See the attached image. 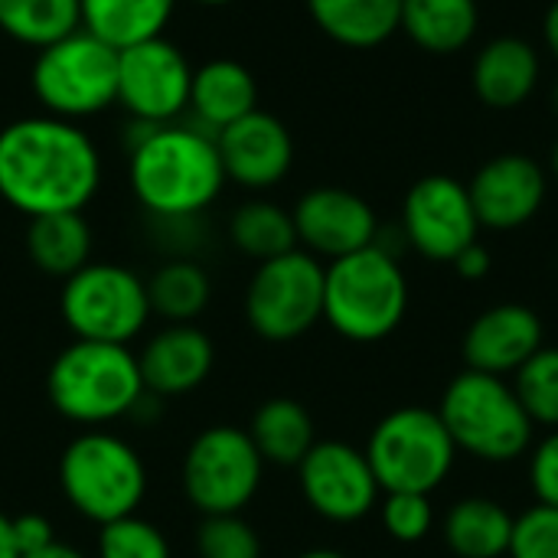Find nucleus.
I'll use <instances>...</instances> for the list:
<instances>
[{
  "label": "nucleus",
  "mask_w": 558,
  "mask_h": 558,
  "mask_svg": "<svg viewBox=\"0 0 558 558\" xmlns=\"http://www.w3.org/2000/svg\"><path fill=\"white\" fill-rule=\"evenodd\" d=\"M177 3L180 0H78V26L121 52L167 36Z\"/></svg>",
  "instance_id": "obj_23"
},
{
  "label": "nucleus",
  "mask_w": 558,
  "mask_h": 558,
  "mask_svg": "<svg viewBox=\"0 0 558 558\" xmlns=\"http://www.w3.org/2000/svg\"><path fill=\"white\" fill-rule=\"evenodd\" d=\"M481 26L477 0H402L399 29L432 56H454L468 49Z\"/></svg>",
  "instance_id": "obj_24"
},
{
  "label": "nucleus",
  "mask_w": 558,
  "mask_h": 558,
  "mask_svg": "<svg viewBox=\"0 0 558 558\" xmlns=\"http://www.w3.org/2000/svg\"><path fill=\"white\" fill-rule=\"evenodd\" d=\"M248 438L265 464L298 468L314 441V422L307 409L294 399H268L248 425Z\"/></svg>",
  "instance_id": "obj_27"
},
{
  "label": "nucleus",
  "mask_w": 558,
  "mask_h": 558,
  "mask_svg": "<svg viewBox=\"0 0 558 558\" xmlns=\"http://www.w3.org/2000/svg\"><path fill=\"white\" fill-rule=\"evenodd\" d=\"M26 255L49 278H72L92 262V229L82 213L36 216L26 226Z\"/></svg>",
  "instance_id": "obj_25"
},
{
  "label": "nucleus",
  "mask_w": 558,
  "mask_h": 558,
  "mask_svg": "<svg viewBox=\"0 0 558 558\" xmlns=\"http://www.w3.org/2000/svg\"><path fill=\"white\" fill-rule=\"evenodd\" d=\"M513 392L523 402L533 425L558 428V347L536 350L513 373Z\"/></svg>",
  "instance_id": "obj_31"
},
{
  "label": "nucleus",
  "mask_w": 558,
  "mask_h": 558,
  "mask_svg": "<svg viewBox=\"0 0 558 558\" xmlns=\"http://www.w3.org/2000/svg\"><path fill=\"white\" fill-rule=\"evenodd\" d=\"M369 468L386 494H432L438 490L458 458V448L438 412L405 405L389 412L369 435Z\"/></svg>",
  "instance_id": "obj_8"
},
{
  "label": "nucleus",
  "mask_w": 558,
  "mask_h": 558,
  "mask_svg": "<svg viewBox=\"0 0 558 558\" xmlns=\"http://www.w3.org/2000/svg\"><path fill=\"white\" fill-rule=\"evenodd\" d=\"M59 311L75 340L128 347L150 320L147 281L124 265L88 262L65 278Z\"/></svg>",
  "instance_id": "obj_9"
},
{
  "label": "nucleus",
  "mask_w": 558,
  "mask_h": 558,
  "mask_svg": "<svg viewBox=\"0 0 558 558\" xmlns=\"http://www.w3.org/2000/svg\"><path fill=\"white\" fill-rule=\"evenodd\" d=\"M536 350H543V320L526 304H497L484 311L464 333L468 369L510 376Z\"/></svg>",
  "instance_id": "obj_18"
},
{
  "label": "nucleus",
  "mask_w": 558,
  "mask_h": 558,
  "mask_svg": "<svg viewBox=\"0 0 558 558\" xmlns=\"http://www.w3.org/2000/svg\"><path fill=\"white\" fill-rule=\"evenodd\" d=\"M314 26L347 49H376L399 33L402 0H304Z\"/></svg>",
  "instance_id": "obj_22"
},
{
  "label": "nucleus",
  "mask_w": 558,
  "mask_h": 558,
  "mask_svg": "<svg viewBox=\"0 0 558 558\" xmlns=\"http://www.w3.org/2000/svg\"><path fill=\"white\" fill-rule=\"evenodd\" d=\"M454 268H458V275L461 278H468V281H481L487 271H490V252L481 245V242H471L454 262H451Z\"/></svg>",
  "instance_id": "obj_38"
},
{
  "label": "nucleus",
  "mask_w": 558,
  "mask_h": 558,
  "mask_svg": "<svg viewBox=\"0 0 558 558\" xmlns=\"http://www.w3.org/2000/svg\"><path fill=\"white\" fill-rule=\"evenodd\" d=\"M0 558H20L16 539H13V520L0 513Z\"/></svg>",
  "instance_id": "obj_40"
},
{
  "label": "nucleus",
  "mask_w": 558,
  "mask_h": 558,
  "mask_svg": "<svg viewBox=\"0 0 558 558\" xmlns=\"http://www.w3.org/2000/svg\"><path fill=\"white\" fill-rule=\"evenodd\" d=\"M530 484L543 507L558 510V428L530 448Z\"/></svg>",
  "instance_id": "obj_36"
},
{
  "label": "nucleus",
  "mask_w": 558,
  "mask_h": 558,
  "mask_svg": "<svg viewBox=\"0 0 558 558\" xmlns=\"http://www.w3.org/2000/svg\"><path fill=\"white\" fill-rule=\"evenodd\" d=\"M307 507L330 523H356L379 500V481L366 451L347 441H317L298 464Z\"/></svg>",
  "instance_id": "obj_14"
},
{
  "label": "nucleus",
  "mask_w": 558,
  "mask_h": 558,
  "mask_svg": "<svg viewBox=\"0 0 558 558\" xmlns=\"http://www.w3.org/2000/svg\"><path fill=\"white\" fill-rule=\"evenodd\" d=\"M23 558H85L78 549H72V546H65V543H49L46 549H39V553H29V556Z\"/></svg>",
  "instance_id": "obj_41"
},
{
  "label": "nucleus",
  "mask_w": 558,
  "mask_h": 558,
  "mask_svg": "<svg viewBox=\"0 0 558 558\" xmlns=\"http://www.w3.org/2000/svg\"><path fill=\"white\" fill-rule=\"evenodd\" d=\"M298 558H347L340 556V553H333V549H311V553H304V556Z\"/></svg>",
  "instance_id": "obj_42"
},
{
  "label": "nucleus",
  "mask_w": 558,
  "mask_h": 558,
  "mask_svg": "<svg viewBox=\"0 0 558 558\" xmlns=\"http://www.w3.org/2000/svg\"><path fill=\"white\" fill-rule=\"evenodd\" d=\"M468 193L481 229L513 232L539 216L549 193V173L536 157L523 150H507L477 167Z\"/></svg>",
  "instance_id": "obj_16"
},
{
  "label": "nucleus",
  "mask_w": 558,
  "mask_h": 558,
  "mask_svg": "<svg viewBox=\"0 0 558 558\" xmlns=\"http://www.w3.org/2000/svg\"><path fill=\"white\" fill-rule=\"evenodd\" d=\"M409 281L392 248L369 245L324 268V320L353 343H376L399 330Z\"/></svg>",
  "instance_id": "obj_3"
},
{
  "label": "nucleus",
  "mask_w": 558,
  "mask_h": 558,
  "mask_svg": "<svg viewBox=\"0 0 558 558\" xmlns=\"http://www.w3.org/2000/svg\"><path fill=\"white\" fill-rule=\"evenodd\" d=\"M13 539H16V549H20V558H23L29 553L46 549L49 543H56V533H52V523L46 517L26 513V517L13 520Z\"/></svg>",
  "instance_id": "obj_37"
},
{
  "label": "nucleus",
  "mask_w": 558,
  "mask_h": 558,
  "mask_svg": "<svg viewBox=\"0 0 558 558\" xmlns=\"http://www.w3.org/2000/svg\"><path fill=\"white\" fill-rule=\"evenodd\" d=\"M265 461L248 432L232 425L206 428L183 458V490L203 517L242 513L262 487Z\"/></svg>",
  "instance_id": "obj_11"
},
{
  "label": "nucleus",
  "mask_w": 558,
  "mask_h": 558,
  "mask_svg": "<svg viewBox=\"0 0 558 558\" xmlns=\"http://www.w3.org/2000/svg\"><path fill=\"white\" fill-rule=\"evenodd\" d=\"M549 170H553V177L558 180V141L553 144V154H549Z\"/></svg>",
  "instance_id": "obj_45"
},
{
  "label": "nucleus",
  "mask_w": 558,
  "mask_h": 558,
  "mask_svg": "<svg viewBox=\"0 0 558 558\" xmlns=\"http://www.w3.org/2000/svg\"><path fill=\"white\" fill-rule=\"evenodd\" d=\"M248 327L271 340H298L324 320V265L304 248L258 265L245 288Z\"/></svg>",
  "instance_id": "obj_10"
},
{
  "label": "nucleus",
  "mask_w": 558,
  "mask_h": 558,
  "mask_svg": "<svg viewBox=\"0 0 558 558\" xmlns=\"http://www.w3.org/2000/svg\"><path fill=\"white\" fill-rule=\"evenodd\" d=\"M510 558H558V510L556 507H530L513 520Z\"/></svg>",
  "instance_id": "obj_34"
},
{
  "label": "nucleus",
  "mask_w": 558,
  "mask_h": 558,
  "mask_svg": "<svg viewBox=\"0 0 558 558\" xmlns=\"http://www.w3.org/2000/svg\"><path fill=\"white\" fill-rule=\"evenodd\" d=\"M549 108H553V114L558 118V78L553 82V88H549Z\"/></svg>",
  "instance_id": "obj_43"
},
{
  "label": "nucleus",
  "mask_w": 558,
  "mask_h": 558,
  "mask_svg": "<svg viewBox=\"0 0 558 558\" xmlns=\"http://www.w3.org/2000/svg\"><path fill=\"white\" fill-rule=\"evenodd\" d=\"M481 222L471 193L448 173H428L402 199V239L432 262H454L477 242Z\"/></svg>",
  "instance_id": "obj_13"
},
{
  "label": "nucleus",
  "mask_w": 558,
  "mask_h": 558,
  "mask_svg": "<svg viewBox=\"0 0 558 558\" xmlns=\"http://www.w3.org/2000/svg\"><path fill=\"white\" fill-rule=\"evenodd\" d=\"M213 340L193 324H170L137 356L144 389L154 396H186L213 373Z\"/></svg>",
  "instance_id": "obj_20"
},
{
  "label": "nucleus",
  "mask_w": 558,
  "mask_h": 558,
  "mask_svg": "<svg viewBox=\"0 0 558 558\" xmlns=\"http://www.w3.org/2000/svg\"><path fill=\"white\" fill-rule=\"evenodd\" d=\"M128 131V183L134 199L167 222L206 213L226 190L216 134L193 121L134 124Z\"/></svg>",
  "instance_id": "obj_2"
},
{
  "label": "nucleus",
  "mask_w": 558,
  "mask_h": 558,
  "mask_svg": "<svg viewBox=\"0 0 558 558\" xmlns=\"http://www.w3.org/2000/svg\"><path fill=\"white\" fill-rule=\"evenodd\" d=\"M98 558H170L167 536L137 513L101 526Z\"/></svg>",
  "instance_id": "obj_33"
},
{
  "label": "nucleus",
  "mask_w": 558,
  "mask_h": 558,
  "mask_svg": "<svg viewBox=\"0 0 558 558\" xmlns=\"http://www.w3.org/2000/svg\"><path fill=\"white\" fill-rule=\"evenodd\" d=\"M216 144L226 180L252 193L278 186L294 167V137L288 124L262 108L222 128L216 134Z\"/></svg>",
  "instance_id": "obj_17"
},
{
  "label": "nucleus",
  "mask_w": 558,
  "mask_h": 558,
  "mask_svg": "<svg viewBox=\"0 0 558 558\" xmlns=\"http://www.w3.org/2000/svg\"><path fill=\"white\" fill-rule=\"evenodd\" d=\"M513 539V517L490 497H464L445 517V543L458 558H504Z\"/></svg>",
  "instance_id": "obj_26"
},
{
  "label": "nucleus",
  "mask_w": 558,
  "mask_h": 558,
  "mask_svg": "<svg viewBox=\"0 0 558 558\" xmlns=\"http://www.w3.org/2000/svg\"><path fill=\"white\" fill-rule=\"evenodd\" d=\"M458 451L487 461L507 464L533 448V418L513 392V383L504 376L468 369L451 379L438 409Z\"/></svg>",
  "instance_id": "obj_5"
},
{
  "label": "nucleus",
  "mask_w": 558,
  "mask_h": 558,
  "mask_svg": "<svg viewBox=\"0 0 558 558\" xmlns=\"http://www.w3.org/2000/svg\"><path fill=\"white\" fill-rule=\"evenodd\" d=\"M294 232L298 248L311 252L314 258H343L360 248L379 242V219L373 206L343 186H314L307 190L294 209Z\"/></svg>",
  "instance_id": "obj_15"
},
{
  "label": "nucleus",
  "mask_w": 558,
  "mask_h": 558,
  "mask_svg": "<svg viewBox=\"0 0 558 558\" xmlns=\"http://www.w3.org/2000/svg\"><path fill=\"white\" fill-rule=\"evenodd\" d=\"M49 402L75 425H108L131 415L144 399L137 356L118 343H69L46 376Z\"/></svg>",
  "instance_id": "obj_4"
},
{
  "label": "nucleus",
  "mask_w": 558,
  "mask_h": 558,
  "mask_svg": "<svg viewBox=\"0 0 558 558\" xmlns=\"http://www.w3.org/2000/svg\"><path fill=\"white\" fill-rule=\"evenodd\" d=\"M29 92L43 114L75 124L98 118L118 105V49L78 26L36 49Z\"/></svg>",
  "instance_id": "obj_6"
},
{
  "label": "nucleus",
  "mask_w": 558,
  "mask_h": 558,
  "mask_svg": "<svg viewBox=\"0 0 558 558\" xmlns=\"http://www.w3.org/2000/svg\"><path fill=\"white\" fill-rule=\"evenodd\" d=\"M209 294V275L190 258H173L160 265L147 281L150 314H160L170 324H193L206 311Z\"/></svg>",
  "instance_id": "obj_29"
},
{
  "label": "nucleus",
  "mask_w": 558,
  "mask_h": 558,
  "mask_svg": "<svg viewBox=\"0 0 558 558\" xmlns=\"http://www.w3.org/2000/svg\"><path fill=\"white\" fill-rule=\"evenodd\" d=\"M539 75H543V59L530 39L494 36L474 56L471 88L484 108L513 111L533 98Z\"/></svg>",
  "instance_id": "obj_19"
},
{
  "label": "nucleus",
  "mask_w": 558,
  "mask_h": 558,
  "mask_svg": "<svg viewBox=\"0 0 558 558\" xmlns=\"http://www.w3.org/2000/svg\"><path fill=\"white\" fill-rule=\"evenodd\" d=\"M196 556L199 558H262V539L242 513L203 517L196 530Z\"/></svg>",
  "instance_id": "obj_32"
},
{
  "label": "nucleus",
  "mask_w": 558,
  "mask_h": 558,
  "mask_svg": "<svg viewBox=\"0 0 558 558\" xmlns=\"http://www.w3.org/2000/svg\"><path fill=\"white\" fill-rule=\"evenodd\" d=\"M78 29V0H0V33L26 49H43Z\"/></svg>",
  "instance_id": "obj_30"
},
{
  "label": "nucleus",
  "mask_w": 558,
  "mask_h": 558,
  "mask_svg": "<svg viewBox=\"0 0 558 558\" xmlns=\"http://www.w3.org/2000/svg\"><path fill=\"white\" fill-rule=\"evenodd\" d=\"M258 108V82L248 65L235 59H209L193 69L190 85V114L193 124L219 134L239 118Z\"/></svg>",
  "instance_id": "obj_21"
},
{
  "label": "nucleus",
  "mask_w": 558,
  "mask_h": 558,
  "mask_svg": "<svg viewBox=\"0 0 558 558\" xmlns=\"http://www.w3.org/2000/svg\"><path fill=\"white\" fill-rule=\"evenodd\" d=\"M435 523L428 494H386L383 526L399 543H422Z\"/></svg>",
  "instance_id": "obj_35"
},
{
  "label": "nucleus",
  "mask_w": 558,
  "mask_h": 558,
  "mask_svg": "<svg viewBox=\"0 0 558 558\" xmlns=\"http://www.w3.org/2000/svg\"><path fill=\"white\" fill-rule=\"evenodd\" d=\"M229 239L242 255L255 258L258 265L298 248L291 209H284L271 199L242 203L229 219Z\"/></svg>",
  "instance_id": "obj_28"
},
{
  "label": "nucleus",
  "mask_w": 558,
  "mask_h": 558,
  "mask_svg": "<svg viewBox=\"0 0 558 558\" xmlns=\"http://www.w3.org/2000/svg\"><path fill=\"white\" fill-rule=\"evenodd\" d=\"M101 177V150L75 121L39 111L0 128V199L26 219L82 213Z\"/></svg>",
  "instance_id": "obj_1"
},
{
  "label": "nucleus",
  "mask_w": 558,
  "mask_h": 558,
  "mask_svg": "<svg viewBox=\"0 0 558 558\" xmlns=\"http://www.w3.org/2000/svg\"><path fill=\"white\" fill-rule=\"evenodd\" d=\"M59 484L72 510L105 526L137 513L147 494L141 454L118 435L85 432L59 458Z\"/></svg>",
  "instance_id": "obj_7"
},
{
  "label": "nucleus",
  "mask_w": 558,
  "mask_h": 558,
  "mask_svg": "<svg viewBox=\"0 0 558 558\" xmlns=\"http://www.w3.org/2000/svg\"><path fill=\"white\" fill-rule=\"evenodd\" d=\"M190 3H196V7H229L235 0H190Z\"/></svg>",
  "instance_id": "obj_44"
},
{
  "label": "nucleus",
  "mask_w": 558,
  "mask_h": 558,
  "mask_svg": "<svg viewBox=\"0 0 558 558\" xmlns=\"http://www.w3.org/2000/svg\"><path fill=\"white\" fill-rule=\"evenodd\" d=\"M543 43H546L549 56L558 62V0L549 3V10L543 16Z\"/></svg>",
  "instance_id": "obj_39"
},
{
  "label": "nucleus",
  "mask_w": 558,
  "mask_h": 558,
  "mask_svg": "<svg viewBox=\"0 0 558 558\" xmlns=\"http://www.w3.org/2000/svg\"><path fill=\"white\" fill-rule=\"evenodd\" d=\"M193 62L167 39H147L118 52V108L134 124H173L190 114Z\"/></svg>",
  "instance_id": "obj_12"
}]
</instances>
